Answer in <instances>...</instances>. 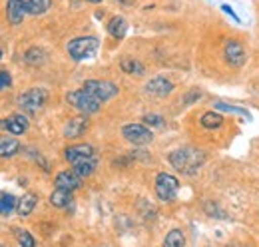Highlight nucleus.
<instances>
[{
	"label": "nucleus",
	"mask_w": 259,
	"mask_h": 247,
	"mask_svg": "<svg viewBox=\"0 0 259 247\" xmlns=\"http://www.w3.org/2000/svg\"><path fill=\"white\" fill-rule=\"evenodd\" d=\"M46 100H48V92L44 88H30V90H26V92L18 98V104H20V108L24 112L36 114L38 110L44 108Z\"/></svg>",
	"instance_id": "5"
},
{
	"label": "nucleus",
	"mask_w": 259,
	"mask_h": 247,
	"mask_svg": "<svg viewBox=\"0 0 259 247\" xmlns=\"http://www.w3.org/2000/svg\"><path fill=\"white\" fill-rule=\"evenodd\" d=\"M162 247H186V237L180 229H171L165 239H163V245Z\"/></svg>",
	"instance_id": "24"
},
{
	"label": "nucleus",
	"mask_w": 259,
	"mask_h": 247,
	"mask_svg": "<svg viewBox=\"0 0 259 247\" xmlns=\"http://www.w3.org/2000/svg\"><path fill=\"white\" fill-rule=\"evenodd\" d=\"M201 96H203V94H201V90H199V88H192L190 92L184 96V104H186V106H192V104H194V102H197Z\"/></svg>",
	"instance_id": "28"
},
{
	"label": "nucleus",
	"mask_w": 259,
	"mask_h": 247,
	"mask_svg": "<svg viewBox=\"0 0 259 247\" xmlns=\"http://www.w3.org/2000/svg\"><path fill=\"white\" fill-rule=\"evenodd\" d=\"M90 155H96L94 148H92L90 144H76V146L66 148V152H64V157L70 163H74L76 159H82V157H90Z\"/></svg>",
	"instance_id": "15"
},
{
	"label": "nucleus",
	"mask_w": 259,
	"mask_h": 247,
	"mask_svg": "<svg viewBox=\"0 0 259 247\" xmlns=\"http://www.w3.org/2000/svg\"><path fill=\"white\" fill-rule=\"evenodd\" d=\"M0 130L10 132L12 136H22L28 130V118L22 114H12V116L0 120Z\"/></svg>",
	"instance_id": "9"
},
{
	"label": "nucleus",
	"mask_w": 259,
	"mask_h": 247,
	"mask_svg": "<svg viewBox=\"0 0 259 247\" xmlns=\"http://www.w3.org/2000/svg\"><path fill=\"white\" fill-rule=\"evenodd\" d=\"M213 106H215V112H231V114H239L243 118H249V112L243 110V108H239V106H229L226 102H215Z\"/></svg>",
	"instance_id": "25"
},
{
	"label": "nucleus",
	"mask_w": 259,
	"mask_h": 247,
	"mask_svg": "<svg viewBox=\"0 0 259 247\" xmlns=\"http://www.w3.org/2000/svg\"><path fill=\"white\" fill-rule=\"evenodd\" d=\"M171 90H174V84L165 76H154L146 84V92L150 94V96H156V98H165V96L171 94Z\"/></svg>",
	"instance_id": "10"
},
{
	"label": "nucleus",
	"mask_w": 259,
	"mask_h": 247,
	"mask_svg": "<svg viewBox=\"0 0 259 247\" xmlns=\"http://www.w3.org/2000/svg\"><path fill=\"white\" fill-rule=\"evenodd\" d=\"M0 247H4V245H2V243H0Z\"/></svg>",
	"instance_id": "35"
},
{
	"label": "nucleus",
	"mask_w": 259,
	"mask_h": 247,
	"mask_svg": "<svg viewBox=\"0 0 259 247\" xmlns=\"http://www.w3.org/2000/svg\"><path fill=\"white\" fill-rule=\"evenodd\" d=\"M50 203L54 205V208H68L70 203H72V191H68V189H54L52 193H50Z\"/></svg>",
	"instance_id": "20"
},
{
	"label": "nucleus",
	"mask_w": 259,
	"mask_h": 247,
	"mask_svg": "<svg viewBox=\"0 0 259 247\" xmlns=\"http://www.w3.org/2000/svg\"><path fill=\"white\" fill-rule=\"evenodd\" d=\"M120 68L126 74H130V76H144L146 74V66L138 60V58H130V56L120 60Z\"/></svg>",
	"instance_id": "19"
},
{
	"label": "nucleus",
	"mask_w": 259,
	"mask_h": 247,
	"mask_svg": "<svg viewBox=\"0 0 259 247\" xmlns=\"http://www.w3.org/2000/svg\"><path fill=\"white\" fill-rule=\"evenodd\" d=\"M20 142L10 136H0V157H12L18 154Z\"/></svg>",
	"instance_id": "18"
},
{
	"label": "nucleus",
	"mask_w": 259,
	"mask_h": 247,
	"mask_svg": "<svg viewBox=\"0 0 259 247\" xmlns=\"http://www.w3.org/2000/svg\"><path fill=\"white\" fill-rule=\"evenodd\" d=\"M10 84H12V78H10V74H8L6 70H0V90L8 88Z\"/></svg>",
	"instance_id": "30"
},
{
	"label": "nucleus",
	"mask_w": 259,
	"mask_h": 247,
	"mask_svg": "<svg viewBox=\"0 0 259 247\" xmlns=\"http://www.w3.org/2000/svg\"><path fill=\"white\" fill-rule=\"evenodd\" d=\"M167 159L178 172H182L186 176H194V174H197V170L203 166L205 154L201 150H195V148H182V150L171 152Z\"/></svg>",
	"instance_id": "1"
},
{
	"label": "nucleus",
	"mask_w": 259,
	"mask_h": 247,
	"mask_svg": "<svg viewBox=\"0 0 259 247\" xmlns=\"http://www.w3.org/2000/svg\"><path fill=\"white\" fill-rule=\"evenodd\" d=\"M52 6V0H26V12L32 16H40L48 12Z\"/></svg>",
	"instance_id": "22"
},
{
	"label": "nucleus",
	"mask_w": 259,
	"mask_h": 247,
	"mask_svg": "<svg viewBox=\"0 0 259 247\" xmlns=\"http://www.w3.org/2000/svg\"><path fill=\"white\" fill-rule=\"evenodd\" d=\"M122 136L134 146H146L154 140V134L150 128H146L144 124H128L122 128Z\"/></svg>",
	"instance_id": "6"
},
{
	"label": "nucleus",
	"mask_w": 259,
	"mask_h": 247,
	"mask_svg": "<svg viewBox=\"0 0 259 247\" xmlns=\"http://www.w3.org/2000/svg\"><path fill=\"white\" fill-rule=\"evenodd\" d=\"M96 166H98V157L96 155H90V157H82V159H76L72 163V172L78 176V178H88L96 172Z\"/></svg>",
	"instance_id": "13"
},
{
	"label": "nucleus",
	"mask_w": 259,
	"mask_h": 247,
	"mask_svg": "<svg viewBox=\"0 0 259 247\" xmlns=\"http://www.w3.org/2000/svg\"><path fill=\"white\" fill-rule=\"evenodd\" d=\"M222 10H224V12H226L227 16H231V18H233V20H235V22H241V20H239V16H237V14H235V10H233V8H231V6H229V4H222Z\"/></svg>",
	"instance_id": "31"
},
{
	"label": "nucleus",
	"mask_w": 259,
	"mask_h": 247,
	"mask_svg": "<svg viewBox=\"0 0 259 247\" xmlns=\"http://www.w3.org/2000/svg\"><path fill=\"white\" fill-rule=\"evenodd\" d=\"M36 201H38V195L36 193H24L20 199H18V205H16V212L20 217L30 216L36 208Z\"/></svg>",
	"instance_id": "17"
},
{
	"label": "nucleus",
	"mask_w": 259,
	"mask_h": 247,
	"mask_svg": "<svg viewBox=\"0 0 259 247\" xmlns=\"http://www.w3.org/2000/svg\"><path fill=\"white\" fill-rule=\"evenodd\" d=\"M66 102H68L72 108H76L78 112H82L84 116H88V114H96L98 110L102 108V102L98 100L96 96H92L88 90H84V88L68 92L66 94Z\"/></svg>",
	"instance_id": "2"
},
{
	"label": "nucleus",
	"mask_w": 259,
	"mask_h": 247,
	"mask_svg": "<svg viewBox=\"0 0 259 247\" xmlns=\"http://www.w3.org/2000/svg\"><path fill=\"white\" fill-rule=\"evenodd\" d=\"M0 58H2V50H0Z\"/></svg>",
	"instance_id": "34"
},
{
	"label": "nucleus",
	"mask_w": 259,
	"mask_h": 247,
	"mask_svg": "<svg viewBox=\"0 0 259 247\" xmlns=\"http://www.w3.org/2000/svg\"><path fill=\"white\" fill-rule=\"evenodd\" d=\"M120 2H124V4H132L134 0H120Z\"/></svg>",
	"instance_id": "32"
},
{
	"label": "nucleus",
	"mask_w": 259,
	"mask_h": 247,
	"mask_svg": "<svg viewBox=\"0 0 259 247\" xmlns=\"http://www.w3.org/2000/svg\"><path fill=\"white\" fill-rule=\"evenodd\" d=\"M86 130H88V118L86 116H76V118H70L66 122L64 136L66 138H80Z\"/></svg>",
	"instance_id": "14"
},
{
	"label": "nucleus",
	"mask_w": 259,
	"mask_h": 247,
	"mask_svg": "<svg viewBox=\"0 0 259 247\" xmlns=\"http://www.w3.org/2000/svg\"><path fill=\"white\" fill-rule=\"evenodd\" d=\"M26 62L30 64V66H40L44 58H46V54H44V50H40V48H30L28 52H26Z\"/></svg>",
	"instance_id": "26"
},
{
	"label": "nucleus",
	"mask_w": 259,
	"mask_h": 247,
	"mask_svg": "<svg viewBox=\"0 0 259 247\" xmlns=\"http://www.w3.org/2000/svg\"><path fill=\"white\" fill-rule=\"evenodd\" d=\"M224 58L231 68H241L247 62V54L245 48L239 40H226L224 44Z\"/></svg>",
	"instance_id": "8"
},
{
	"label": "nucleus",
	"mask_w": 259,
	"mask_h": 247,
	"mask_svg": "<svg viewBox=\"0 0 259 247\" xmlns=\"http://www.w3.org/2000/svg\"><path fill=\"white\" fill-rule=\"evenodd\" d=\"M16 239L22 247H36L34 237L26 231V229H16Z\"/></svg>",
	"instance_id": "27"
},
{
	"label": "nucleus",
	"mask_w": 259,
	"mask_h": 247,
	"mask_svg": "<svg viewBox=\"0 0 259 247\" xmlns=\"http://www.w3.org/2000/svg\"><path fill=\"white\" fill-rule=\"evenodd\" d=\"M199 124L205 128V130H218V128H222V124H224V116L220 114V112H205L201 118H199Z\"/></svg>",
	"instance_id": "21"
},
{
	"label": "nucleus",
	"mask_w": 259,
	"mask_h": 247,
	"mask_svg": "<svg viewBox=\"0 0 259 247\" xmlns=\"http://www.w3.org/2000/svg\"><path fill=\"white\" fill-rule=\"evenodd\" d=\"M156 195L162 199V201H174L178 197V191H180V180L171 174H158L156 176Z\"/></svg>",
	"instance_id": "4"
},
{
	"label": "nucleus",
	"mask_w": 259,
	"mask_h": 247,
	"mask_svg": "<svg viewBox=\"0 0 259 247\" xmlns=\"http://www.w3.org/2000/svg\"><path fill=\"white\" fill-rule=\"evenodd\" d=\"M88 2H92V4H98V2H102V0H88Z\"/></svg>",
	"instance_id": "33"
},
{
	"label": "nucleus",
	"mask_w": 259,
	"mask_h": 247,
	"mask_svg": "<svg viewBox=\"0 0 259 247\" xmlns=\"http://www.w3.org/2000/svg\"><path fill=\"white\" fill-rule=\"evenodd\" d=\"M16 205H18V201L14 195H10V193L0 195V216H10L16 210Z\"/></svg>",
	"instance_id": "23"
},
{
	"label": "nucleus",
	"mask_w": 259,
	"mask_h": 247,
	"mask_svg": "<svg viewBox=\"0 0 259 247\" xmlns=\"http://www.w3.org/2000/svg\"><path fill=\"white\" fill-rule=\"evenodd\" d=\"M106 28H108L112 38L122 40V38L126 36V32H128V22H126V18H122V16H112V18L108 20Z\"/></svg>",
	"instance_id": "16"
},
{
	"label": "nucleus",
	"mask_w": 259,
	"mask_h": 247,
	"mask_svg": "<svg viewBox=\"0 0 259 247\" xmlns=\"http://www.w3.org/2000/svg\"><path fill=\"white\" fill-rule=\"evenodd\" d=\"M98 46H100L98 38H94V36H80V38L70 40L66 48H68V54H70L72 60L80 62L92 58L96 54Z\"/></svg>",
	"instance_id": "3"
},
{
	"label": "nucleus",
	"mask_w": 259,
	"mask_h": 247,
	"mask_svg": "<svg viewBox=\"0 0 259 247\" xmlns=\"http://www.w3.org/2000/svg\"><path fill=\"white\" fill-rule=\"evenodd\" d=\"M26 2L24 0H8L6 2V18L12 26L22 24L24 16H26Z\"/></svg>",
	"instance_id": "11"
},
{
	"label": "nucleus",
	"mask_w": 259,
	"mask_h": 247,
	"mask_svg": "<svg viewBox=\"0 0 259 247\" xmlns=\"http://www.w3.org/2000/svg\"><path fill=\"white\" fill-rule=\"evenodd\" d=\"M144 122L148 124V126L160 128V126H163V118L160 114H146V116H144Z\"/></svg>",
	"instance_id": "29"
},
{
	"label": "nucleus",
	"mask_w": 259,
	"mask_h": 247,
	"mask_svg": "<svg viewBox=\"0 0 259 247\" xmlns=\"http://www.w3.org/2000/svg\"><path fill=\"white\" fill-rule=\"evenodd\" d=\"M54 185H56L58 189L74 191V189L82 187V178H78L72 170H64V172H60V174L54 178Z\"/></svg>",
	"instance_id": "12"
},
{
	"label": "nucleus",
	"mask_w": 259,
	"mask_h": 247,
	"mask_svg": "<svg viewBox=\"0 0 259 247\" xmlns=\"http://www.w3.org/2000/svg\"><path fill=\"white\" fill-rule=\"evenodd\" d=\"M84 90H88L92 96H96L100 102H108V100H112L120 92L118 86L114 82H110V80H88L84 84Z\"/></svg>",
	"instance_id": "7"
}]
</instances>
